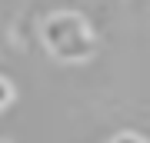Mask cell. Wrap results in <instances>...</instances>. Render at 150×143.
<instances>
[{
	"mask_svg": "<svg viewBox=\"0 0 150 143\" xmlns=\"http://www.w3.org/2000/svg\"><path fill=\"white\" fill-rule=\"evenodd\" d=\"M43 40L54 57L60 60H87L93 53V37L87 30V23L77 13H54L43 23Z\"/></svg>",
	"mask_w": 150,
	"mask_h": 143,
	"instance_id": "1",
	"label": "cell"
},
{
	"mask_svg": "<svg viewBox=\"0 0 150 143\" xmlns=\"http://www.w3.org/2000/svg\"><path fill=\"white\" fill-rule=\"evenodd\" d=\"M10 97H13V90H10V83H7L4 77H0V106H4V103H10Z\"/></svg>",
	"mask_w": 150,
	"mask_h": 143,
	"instance_id": "2",
	"label": "cell"
},
{
	"mask_svg": "<svg viewBox=\"0 0 150 143\" xmlns=\"http://www.w3.org/2000/svg\"><path fill=\"white\" fill-rule=\"evenodd\" d=\"M113 143H144V140H140V137H134V133H123V137H117Z\"/></svg>",
	"mask_w": 150,
	"mask_h": 143,
	"instance_id": "3",
	"label": "cell"
}]
</instances>
